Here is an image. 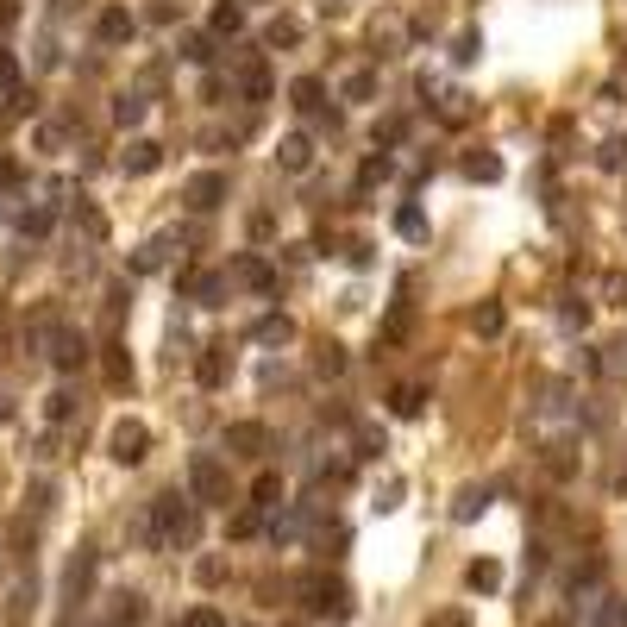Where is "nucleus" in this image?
Instances as JSON below:
<instances>
[{
    "mask_svg": "<svg viewBox=\"0 0 627 627\" xmlns=\"http://www.w3.org/2000/svg\"><path fill=\"white\" fill-rule=\"evenodd\" d=\"M276 164H283L289 176H301V170L314 164V145H308V138H301V132H289L283 145H276Z\"/></svg>",
    "mask_w": 627,
    "mask_h": 627,
    "instance_id": "nucleus-11",
    "label": "nucleus"
},
{
    "mask_svg": "<svg viewBox=\"0 0 627 627\" xmlns=\"http://www.w3.org/2000/svg\"><path fill=\"white\" fill-rule=\"evenodd\" d=\"M289 101H295L301 113H320V101H327V88H320V76H295V82H289Z\"/></svg>",
    "mask_w": 627,
    "mask_h": 627,
    "instance_id": "nucleus-18",
    "label": "nucleus"
},
{
    "mask_svg": "<svg viewBox=\"0 0 627 627\" xmlns=\"http://www.w3.org/2000/svg\"><path fill=\"white\" fill-rule=\"evenodd\" d=\"M251 339H258V345H289L295 339V320L289 314H264L258 327H251Z\"/></svg>",
    "mask_w": 627,
    "mask_h": 627,
    "instance_id": "nucleus-16",
    "label": "nucleus"
},
{
    "mask_svg": "<svg viewBox=\"0 0 627 627\" xmlns=\"http://www.w3.org/2000/svg\"><path fill=\"white\" fill-rule=\"evenodd\" d=\"M113 120H120V126H138V120H145V95H120V101H113Z\"/></svg>",
    "mask_w": 627,
    "mask_h": 627,
    "instance_id": "nucleus-26",
    "label": "nucleus"
},
{
    "mask_svg": "<svg viewBox=\"0 0 627 627\" xmlns=\"http://www.w3.org/2000/svg\"><path fill=\"white\" fill-rule=\"evenodd\" d=\"M239 88H245V101H270V88H276V82H270V63L251 57V63L239 69Z\"/></svg>",
    "mask_w": 627,
    "mask_h": 627,
    "instance_id": "nucleus-12",
    "label": "nucleus"
},
{
    "mask_svg": "<svg viewBox=\"0 0 627 627\" xmlns=\"http://www.w3.org/2000/svg\"><path fill=\"white\" fill-rule=\"evenodd\" d=\"M464 584H471V590H483V596H490V590H502V565H496V559H477L471 571H464Z\"/></svg>",
    "mask_w": 627,
    "mask_h": 627,
    "instance_id": "nucleus-21",
    "label": "nucleus"
},
{
    "mask_svg": "<svg viewBox=\"0 0 627 627\" xmlns=\"http://www.w3.org/2000/svg\"><path fill=\"white\" fill-rule=\"evenodd\" d=\"M602 170H627V138H609V145H602V157H596Z\"/></svg>",
    "mask_w": 627,
    "mask_h": 627,
    "instance_id": "nucleus-30",
    "label": "nucleus"
},
{
    "mask_svg": "<svg viewBox=\"0 0 627 627\" xmlns=\"http://www.w3.org/2000/svg\"><path fill=\"white\" fill-rule=\"evenodd\" d=\"M258 527H264V521H258V508H251V515H232V540H251Z\"/></svg>",
    "mask_w": 627,
    "mask_h": 627,
    "instance_id": "nucleus-34",
    "label": "nucleus"
},
{
    "mask_svg": "<svg viewBox=\"0 0 627 627\" xmlns=\"http://www.w3.org/2000/svg\"><path fill=\"white\" fill-rule=\"evenodd\" d=\"M358 446H364L358 458H383V433H377V427H364V433H358Z\"/></svg>",
    "mask_w": 627,
    "mask_h": 627,
    "instance_id": "nucleus-35",
    "label": "nucleus"
},
{
    "mask_svg": "<svg viewBox=\"0 0 627 627\" xmlns=\"http://www.w3.org/2000/svg\"><path fill=\"white\" fill-rule=\"evenodd\" d=\"M0 182H19V164H7V157H0Z\"/></svg>",
    "mask_w": 627,
    "mask_h": 627,
    "instance_id": "nucleus-39",
    "label": "nucleus"
},
{
    "mask_svg": "<svg viewBox=\"0 0 627 627\" xmlns=\"http://www.w3.org/2000/svg\"><path fill=\"white\" fill-rule=\"evenodd\" d=\"M433 627H464V615H439V621H433Z\"/></svg>",
    "mask_w": 627,
    "mask_h": 627,
    "instance_id": "nucleus-40",
    "label": "nucleus"
},
{
    "mask_svg": "<svg viewBox=\"0 0 627 627\" xmlns=\"http://www.w3.org/2000/svg\"><path fill=\"white\" fill-rule=\"evenodd\" d=\"M421 408H427V389H421V383H396V389H389V414H402V421H414Z\"/></svg>",
    "mask_w": 627,
    "mask_h": 627,
    "instance_id": "nucleus-14",
    "label": "nucleus"
},
{
    "mask_svg": "<svg viewBox=\"0 0 627 627\" xmlns=\"http://www.w3.org/2000/svg\"><path fill=\"white\" fill-rule=\"evenodd\" d=\"M264 44H270V51H289V44H301V19H270V26H264Z\"/></svg>",
    "mask_w": 627,
    "mask_h": 627,
    "instance_id": "nucleus-20",
    "label": "nucleus"
},
{
    "mask_svg": "<svg viewBox=\"0 0 627 627\" xmlns=\"http://www.w3.org/2000/svg\"><path fill=\"white\" fill-rule=\"evenodd\" d=\"M201 383H207V389H220V383H226V358H220V352H207V358H201Z\"/></svg>",
    "mask_w": 627,
    "mask_h": 627,
    "instance_id": "nucleus-31",
    "label": "nucleus"
},
{
    "mask_svg": "<svg viewBox=\"0 0 627 627\" xmlns=\"http://www.w3.org/2000/svg\"><path fill=\"white\" fill-rule=\"evenodd\" d=\"M195 577H201V584H220L226 565H220V559H201V565H195Z\"/></svg>",
    "mask_w": 627,
    "mask_h": 627,
    "instance_id": "nucleus-38",
    "label": "nucleus"
},
{
    "mask_svg": "<svg viewBox=\"0 0 627 627\" xmlns=\"http://www.w3.org/2000/svg\"><path fill=\"white\" fill-rule=\"evenodd\" d=\"M276 502H283V477L264 471L258 483H251V508H276Z\"/></svg>",
    "mask_w": 627,
    "mask_h": 627,
    "instance_id": "nucleus-23",
    "label": "nucleus"
},
{
    "mask_svg": "<svg viewBox=\"0 0 627 627\" xmlns=\"http://www.w3.org/2000/svg\"><path fill=\"white\" fill-rule=\"evenodd\" d=\"M232 195V182L220 176V170H201V176H189V182H182V201H189L195 207V214H214V207Z\"/></svg>",
    "mask_w": 627,
    "mask_h": 627,
    "instance_id": "nucleus-5",
    "label": "nucleus"
},
{
    "mask_svg": "<svg viewBox=\"0 0 627 627\" xmlns=\"http://www.w3.org/2000/svg\"><path fill=\"white\" fill-rule=\"evenodd\" d=\"M107 383L113 389H132V358L120 352V345H107Z\"/></svg>",
    "mask_w": 627,
    "mask_h": 627,
    "instance_id": "nucleus-24",
    "label": "nucleus"
},
{
    "mask_svg": "<svg viewBox=\"0 0 627 627\" xmlns=\"http://www.w3.org/2000/svg\"><path fill=\"white\" fill-rule=\"evenodd\" d=\"M182 57H189V63H207V57H214V44H207L201 32H189V38H182Z\"/></svg>",
    "mask_w": 627,
    "mask_h": 627,
    "instance_id": "nucleus-33",
    "label": "nucleus"
},
{
    "mask_svg": "<svg viewBox=\"0 0 627 627\" xmlns=\"http://www.w3.org/2000/svg\"><path fill=\"white\" fill-rule=\"evenodd\" d=\"M226 446L239 452V458H264L270 427H264V421H232V427H226Z\"/></svg>",
    "mask_w": 627,
    "mask_h": 627,
    "instance_id": "nucleus-7",
    "label": "nucleus"
},
{
    "mask_svg": "<svg viewBox=\"0 0 627 627\" xmlns=\"http://www.w3.org/2000/svg\"><path fill=\"white\" fill-rule=\"evenodd\" d=\"M301 596H308V609L320 615V621H352V590L339 584V577H327V571H314V577H301L295 584Z\"/></svg>",
    "mask_w": 627,
    "mask_h": 627,
    "instance_id": "nucleus-3",
    "label": "nucleus"
},
{
    "mask_svg": "<svg viewBox=\"0 0 627 627\" xmlns=\"http://www.w3.org/2000/svg\"><path fill=\"white\" fill-rule=\"evenodd\" d=\"M464 176H471V182H496V176H502V157H471V164H464Z\"/></svg>",
    "mask_w": 627,
    "mask_h": 627,
    "instance_id": "nucleus-28",
    "label": "nucleus"
},
{
    "mask_svg": "<svg viewBox=\"0 0 627 627\" xmlns=\"http://www.w3.org/2000/svg\"><path fill=\"white\" fill-rule=\"evenodd\" d=\"M483 508H490V490H483V483H464L458 502H452V515H458V521H477Z\"/></svg>",
    "mask_w": 627,
    "mask_h": 627,
    "instance_id": "nucleus-19",
    "label": "nucleus"
},
{
    "mask_svg": "<svg viewBox=\"0 0 627 627\" xmlns=\"http://www.w3.org/2000/svg\"><path fill=\"white\" fill-rule=\"evenodd\" d=\"M69 414H76V396H69V389H57V396H51V421H69Z\"/></svg>",
    "mask_w": 627,
    "mask_h": 627,
    "instance_id": "nucleus-37",
    "label": "nucleus"
},
{
    "mask_svg": "<svg viewBox=\"0 0 627 627\" xmlns=\"http://www.w3.org/2000/svg\"><path fill=\"white\" fill-rule=\"evenodd\" d=\"M88 577H95V546H82L76 559H69V596H82V590H88Z\"/></svg>",
    "mask_w": 627,
    "mask_h": 627,
    "instance_id": "nucleus-22",
    "label": "nucleus"
},
{
    "mask_svg": "<svg viewBox=\"0 0 627 627\" xmlns=\"http://www.w3.org/2000/svg\"><path fill=\"white\" fill-rule=\"evenodd\" d=\"M189 502L195 508H226L232 502V471L214 452H195L189 458Z\"/></svg>",
    "mask_w": 627,
    "mask_h": 627,
    "instance_id": "nucleus-2",
    "label": "nucleus"
},
{
    "mask_svg": "<svg viewBox=\"0 0 627 627\" xmlns=\"http://www.w3.org/2000/svg\"><path fill=\"white\" fill-rule=\"evenodd\" d=\"M621 627H627V602H621Z\"/></svg>",
    "mask_w": 627,
    "mask_h": 627,
    "instance_id": "nucleus-41",
    "label": "nucleus"
},
{
    "mask_svg": "<svg viewBox=\"0 0 627 627\" xmlns=\"http://www.w3.org/2000/svg\"><path fill=\"white\" fill-rule=\"evenodd\" d=\"M157 164H164V145H151V138H132L126 157H120V170H126V176H151Z\"/></svg>",
    "mask_w": 627,
    "mask_h": 627,
    "instance_id": "nucleus-8",
    "label": "nucleus"
},
{
    "mask_svg": "<svg viewBox=\"0 0 627 627\" xmlns=\"http://www.w3.org/2000/svg\"><path fill=\"white\" fill-rule=\"evenodd\" d=\"M602 295H609L615 308H627V270H609V276H602Z\"/></svg>",
    "mask_w": 627,
    "mask_h": 627,
    "instance_id": "nucleus-32",
    "label": "nucleus"
},
{
    "mask_svg": "<svg viewBox=\"0 0 627 627\" xmlns=\"http://www.w3.org/2000/svg\"><path fill=\"white\" fill-rule=\"evenodd\" d=\"M189 295L201 301V308H220V301H226V276H214V270H201V276H189Z\"/></svg>",
    "mask_w": 627,
    "mask_h": 627,
    "instance_id": "nucleus-17",
    "label": "nucleus"
},
{
    "mask_svg": "<svg viewBox=\"0 0 627 627\" xmlns=\"http://www.w3.org/2000/svg\"><path fill=\"white\" fill-rule=\"evenodd\" d=\"M370 95H377V76H364V69L345 76V101H370Z\"/></svg>",
    "mask_w": 627,
    "mask_h": 627,
    "instance_id": "nucleus-29",
    "label": "nucleus"
},
{
    "mask_svg": "<svg viewBox=\"0 0 627 627\" xmlns=\"http://www.w3.org/2000/svg\"><path fill=\"white\" fill-rule=\"evenodd\" d=\"M51 358H57V370H76V364L88 358V339H82L76 327H63V333L51 339Z\"/></svg>",
    "mask_w": 627,
    "mask_h": 627,
    "instance_id": "nucleus-10",
    "label": "nucleus"
},
{
    "mask_svg": "<svg viewBox=\"0 0 627 627\" xmlns=\"http://www.w3.org/2000/svg\"><path fill=\"white\" fill-rule=\"evenodd\" d=\"M502 327H508V308H502V301H477V308H471V333L496 339Z\"/></svg>",
    "mask_w": 627,
    "mask_h": 627,
    "instance_id": "nucleus-15",
    "label": "nucleus"
},
{
    "mask_svg": "<svg viewBox=\"0 0 627 627\" xmlns=\"http://www.w3.org/2000/svg\"><path fill=\"white\" fill-rule=\"evenodd\" d=\"M107 452H113V464H145V452H151V427L145 421H120L107 433Z\"/></svg>",
    "mask_w": 627,
    "mask_h": 627,
    "instance_id": "nucleus-4",
    "label": "nucleus"
},
{
    "mask_svg": "<svg viewBox=\"0 0 627 627\" xmlns=\"http://www.w3.org/2000/svg\"><path fill=\"white\" fill-rule=\"evenodd\" d=\"M396 232L402 239H427V214L421 207H396Z\"/></svg>",
    "mask_w": 627,
    "mask_h": 627,
    "instance_id": "nucleus-25",
    "label": "nucleus"
},
{
    "mask_svg": "<svg viewBox=\"0 0 627 627\" xmlns=\"http://www.w3.org/2000/svg\"><path fill=\"white\" fill-rule=\"evenodd\" d=\"M232 276H239L245 289H258V295L276 289V270H270V258H258V251H239V258H232Z\"/></svg>",
    "mask_w": 627,
    "mask_h": 627,
    "instance_id": "nucleus-6",
    "label": "nucleus"
},
{
    "mask_svg": "<svg viewBox=\"0 0 627 627\" xmlns=\"http://www.w3.org/2000/svg\"><path fill=\"white\" fill-rule=\"evenodd\" d=\"M207 26H214L220 38H239V32H245V7H239V0H214V13H207Z\"/></svg>",
    "mask_w": 627,
    "mask_h": 627,
    "instance_id": "nucleus-13",
    "label": "nucleus"
},
{
    "mask_svg": "<svg viewBox=\"0 0 627 627\" xmlns=\"http://www.w3.org/2000/svg\"><path fill=\"white\" fill-rule=\"evenodd\" d=\"M151 540L189 552V546L201 540V508H195L189 496H157V502H151Z\"/></svg>",
    "mask_w": 627,
    "mask_h": 627,
    "instance_id": "nucleus-1",
    "label": "nucleus"
},
{
    "mask_svg": "<svg viewBox=\"0 0 627 627\" xmlns=\"http://www.w3.org/2000/svg\"><path fill=\"white\" fill-rule=\"evenodd\" d=\"M320 370H327V377H339V370H345V345H327V352H320Z\"/></svg>",
    "mask_w": 627,
    "mask_h": 627,
    "instance_id": "nucleus-36",
    "label": "nucleus"
},
{
    "mask_svg": "<svg viewBox=\"0 0 627 627\" xmlns=\"http://www.w3.org/2000/svg\"><path fill=\"white\" fill-rule=\"evenodd\" d=\"M176 627H226V615L214 609V602H201V609H189V615H182Z\"/></svg>",
    "mask_w": 627,
    "mask_h": 627,
    "instance_id": "nucleus-27",
    "label": "nucleus"
},
{
    "mask_svg": "<svg viewBox=\"0 0 627 627\" xmlns=\"http://www.w3.org/2000/svg\"><path fill=\"white\" fill-rule=\"evenodd\" d=\"M132 26H138L132 7H107V13L95 19V38H101V44H126V38H132Z\"/></svg>",
    "mask_w": 627,
    "mask_h": 627,
    "instance_id": "nucleus-9",
    "label": "nucleus"
}]
</instances>
